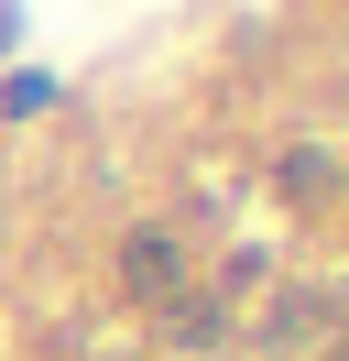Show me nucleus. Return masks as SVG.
Wrapping results in <instances>:
<instances>
[{"label":"nucleus","instance_id":"39448f33","mask_svg":"<svg viewBox=\"0 0 349 361\" xmlns=\"http://www.w3.org/2000/svg\"><path fill=\"white\" fill-rule=\"evenodd\" d=\"M327 361H349V350H327Z\"/></svg>","mask_w":349,"mask_h":361},{"label":"nucleus","instance_id":"7ed1b4c3","mask_svg":"<svg viewBox=\"0 0 349 361\" xmlns=\"http://www.w3.org/2000/svg\"><path fill=\"white\" fill-rule=\"evenodd\" d=\"M284 197H295V208H327V197H338V164H327L317 142H305V154H284Z\"/></svg>","mask_w":349,"mask_h":361},{"label":"nucleus","instance_id":"f257e3e1","mask_svg":"<svg viewBox=\"0 0 349 361\" xmlns=\"http://www.w3.org/2000/svg\"><path fill=\"white\" fill-rule=\"evenodd\" d=\"M120 295H131V307H186V295H196L186 241H174V230H131V241H120Z\"/></svg>","mask_w":349,"mask_h":361},{"label":"nucleus","instance_id":"f03ea898","mask_svg":"<svg viewBox=\"0 0 349 361\" xmlns=\"http://www.w3.org/2000/svg\"><path fill=\"white\" fill-rule=\"evenodd\" d=\"M327 317H338V307H327L317 285H284V295H273V317H262V350H305Z\"/></svg>","mask_w":349,"mask_h":361},{"label":"nucleus","instance_id":"20e7f679","mask_svg":"<svg viewBox=\"0 0 349 361\" xmlns=\"http://www.w3.org/2000/svg\"><path fill=\"white\" fill-rule=\"evenodd\" d=\"M11 33H22V11H11V0H0V55H11Z\"/></svg>","mask_w":349,"mask_h":361},{"label":"nucleus","instance_id":"423d86ee","mask_svg":"<svg viewBox=\"0 0 349 361\" xmlns=\"http://www.w3.org/2000/svg\"><path fill=\"white\" fill-rule=\"evenodd\" d=\"M338 350H349V339H338Z\"/></svg>","mask_w":349,"mask_h":361}]
</instances>
